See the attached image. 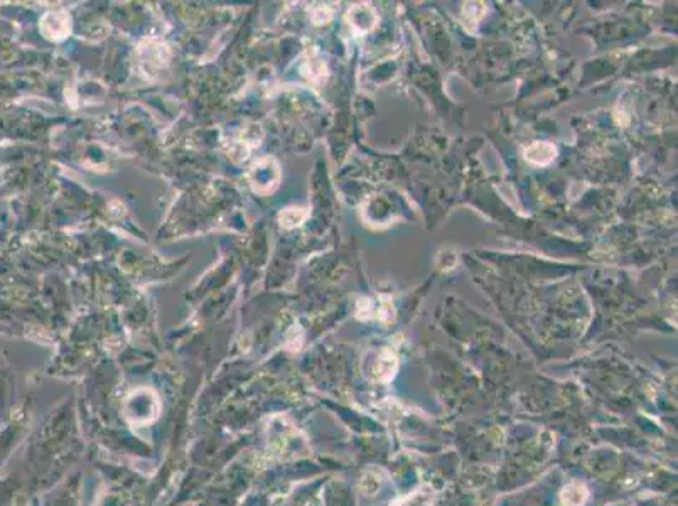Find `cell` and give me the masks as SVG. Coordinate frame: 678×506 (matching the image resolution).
Returning a JSON list of instances; mask_svg holds the SVG:
<instances>
[{
	"label": "cell",
	"instance_id": "1",
	"mask_svg": "<svg viewBox=\"0 0 678 506\" xmlns=\"http://www.w3.org/2000/svg\"><path fill=\"white\" fill-rule=\"evenodd\" d=\"M279 165L272 159H264L257 162L252 168V171H250V184H252V188L257 192L267 195V192H272L277 184H279Z\"/></svg>",
	"mask_w": 678,
	"mask_h": 506
},
{
	"label": "cell",
	"instance_id": "2",
	"mask_svg": "<svg viewBox=\"0 0 678 506\" xmlns=\"http://www.w3.org/2000/svg\"><path fill=\"white\" fill-rule=\"evenodd\" d=\"M44 36L53 41L64 39L69 33V17L63 12H51L42 19Z\"/></svg>",
	"mask_w": 678,
	"mask_h": 506
},
{
	"label": "cell",
	"instance_id": "3",
	"mask_svg": "<svg viewBox=\"0 0 678 506\" xmlns=\"http://www.w3.org/2000/svg\"><path fill=\"white\" fill-rule=\"evenodd\" d=\"M557 156V149L549 142H533L529 149L525 150V159L533 162V164H550Z\"/></svg>",
	"mask_w": 678,
	"mask_h": 506
},
{
	"label": "cell",
	"instance_id": "4",
	"mask_svg": "<svg viewBox=\"0 0 678 506\" xmlns=\"http://www.w3.org/2000/svg\"><path fill=\"white\" fill-rule=\"evenodd\" d=\"M587 496H589L587 488H585L583 482H577V481L570 482V485L565 486L564 491L560 494L562 503L565 506H583L585 501H587Z\"/></svg>",
	"mask_w": 678,
	"mask_h": 506
},
{
	"label": "cell",
	"instance_id": "5",
	"mask_svg": "<svg viewBox=\"0 0 678 506\" xmlns=\"http://www.w3.org/2000/svg\"><path fill=\"white\" fill-rule=\"evenodd\" d=\"M434 491L430 488H421L417 491L396 500L392 506H432Z\"/></svg>",
	"mask_w": 678,
	"mask_h": 506
},
{
	"label": "cell",
	"instance_id": "6",
	"mask_svg": "<svg viewBox=\"0 0 678 506\" xmlns=\"http://www.w3.org/2000/svg\"><path fill=\"white\" fill-rule=\"evenodd\" d=\"M396 370V358L390 350H385L380 354L378 363H376V374L381 381H388L395 374Z\"/></svg>",
	"mask_w": 678,
	"mask_h": 506
},
{
	"label": "cell",
	"instance_id": "7",
	"mask_svg": "<svg viewBox=\"0 0 678 506\" xmlns=\"http://www.w3.org/2000/svg\"><path fill=\"white\" fill-rule=\"evenodd\" d=\"M306 218H307V213L304 211V208H287V210L282 211V215H280V223H282V226L292 228L300 225Z\"/></svg>",
	"mask_w": 678,
	"mask_h": 506
},
{
	"label": "cell",
	"instance_id": "8",
	"mask_svg": "<svg viewBox=\"0 0 678 506\" xmlns=\"http://www.w3.org/2000/svg\"><path fill=\"white\" fill-rule=\"evenodd\" d=\"M369 12H372V9H369L368 6H367V9H365V15H360L356 9H353L351 12H349V17H351L353 26H356L358 29H361V30L372 29V27L375 26L376 15H372V17H368L367 14H369Z\"/></svg>",
	"mask_w": 678,
	"mask_h": 506
}]
</instances>
